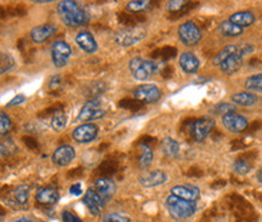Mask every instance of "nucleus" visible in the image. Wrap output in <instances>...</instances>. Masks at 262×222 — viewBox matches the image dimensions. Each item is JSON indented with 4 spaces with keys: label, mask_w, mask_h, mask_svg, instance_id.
<instances>
[{
    "label": "nucleus",
    "mask_w": 262,
    "mask_h": 222,
    "mask_svg": "<svg viewBox=\"0 0 262 222\" xmlns=\"http://www.w3.org/2000/svg\"><path fill=\"white\" fill-rule=\"evenodd\" d=\"M232 168H233V171L237 175L245 176L251 171L253 164L249 161H247V159H237V161L233 163V165H232Z\"/></svg>",
    "instance_id": "nucleus-32"
},
{
    "label": "nucleus",
    "mask_w": 262,
    "mask_h": 222,
    "mask_svg": "<svg viewBox=\"0 0 262 222\" xmlns=\"http://www.w3.org/2000/svg\"><path fill=\"white\" fill-rule=\"evenodd\" d=\"M29 199V187L27 185H19L10 192L9 204L17 205V207H25L28 203Z\"/></svg>",
    "instance_id": "nucleus-21"
},
{
    "label": "nucleus",
    "mask_w": 262,
    "mask_h": 222,
    "mask_svg": "<svg viewBox=\"0 0 262 222\" xmlns=\"http://www.w3.org/2000/svg\"><path fill=\"white\" fill-rule=\"evenodd\" d=\"M12 122L11 118L4 112H0V136H5L11 132Z\"/></svg>",
    "instance_id": "nucleus-35"
},
{
    "label": "nucleus",
    "mask_w": 262,
    "mask_h": 222,
    "mask_svg": "<svg viewBox=\"0 0 262 222\" xmlns=\"http://www.w3.org/2000/svg\"><path fill=\"white\" fill-rule=\"evenodd\" d=\"M134 96L137 102L152 104L162 99V91L155 84H141L134 90Z\"/></svg>",
    "instance_id": "nucleus-7"
},
{
    "label": "nucleus",
    "mask_w": 262,
    "mask_h": 222,
    "mask_svg": "<svg viewBox=\"0 0 262 222\" xmlns=\"http://www.w3.org/2000/svg\"><path fill=\"white\" fill-rule=\"evenodd\" d=\"M237 110V106L233 103H227V102H222L216 104L214 107V113L219 114V116L224 117V116H228V114H233Z\"/></svg>",
    "instance_id": "nucleus-34"
},
{
    "label": "nucleus",
    "mask_w": 262,
    "mask_h": 222,
    "mask_svg": "<svg viewBox=\"0 0 262 222\" xmlns=\"http://www.w3.org/2000/svg\"><path fill=\"white\" fill-rule=\"evenodd\" d=\"M70 193L72 195H75V197L83 194V188H81V185L80 184H75V185L72 186V187L70 188Z\"/></svg>",
    "instance_id": "nucleus-41"
},
{
    "label": "nucleus",
    "mask_w": 262,
    "mask_h": 222,
    "mask_svg": "<svg viewBox=\"0 0 262 222\" xmlns=\"http://www.w3.org/2000/svg\"><path fill=\"white\" fill-rule=\"evenodd\" d=\"M15 148L14 146L11 145V143H5V142H0V158L2 157H5V156H9L11 154V152H10V149Z\"/></svg>",
    "instance_id": "nucleus-40"
},
{
    "label": "nucleus",
    "mask_w": 262,
    "mask_h": 222,
    "mask_svg": "<svg viewBox=\"0 0 262 222\" xmlns=\"http://www.w3.org/2000/svg\"><path fill=\"white\" fill-rule=\"evenodd\" d=\"M162 151L169 158H175L180 153V145L172 137H165L162 140Z\"/></svg>",
    "instance_id": "nucleus-26"
},
{
    "label": "nucleus",
    "mask_w": 262,
    "mask_h": 222,
    "mask_svg": "<svg viewBox=\"0 0 262 222\" xmlns=\"http://www.w3.org/2000/svg\"><path fill=\"white\" fill-rule=\"evenodd\" d=\"M231 101L235 106L251 107L258 102V97L256 94L249 93V91H242V93L232 95Z\"/></svg>",
    "instance_id": "nucleus-24"
},
{
    "label": "nucleus",
    "mask_w": 262,
    "mask_h": 222,
    "mask_svg": "<svg viewBox=\"0 0 262 222\" xmlns=\"http://www.w3.org/2000/svg\"><path fill=\"white\" fill-rule=\"evenodd\" d=\"M222 125L225 126L226 130L233 134H241L248 129L249 122L245 117L241 114L233 113L228 116L222 117Z\"/></svg>",
    "instance_id": "nucleus-12"
},
{
    "label": "nucleus",
    "mask_w": 262,
    "mask_h": 222,
    "mask_svg": "<svg viewBox=\"0 0 262 222\" xmlns=\"http://www.w3.org/2000/svg\"><path fill=\"white\" fill-rule=\"evenodd\" d=\"M140 184L146 188H153L162 186L168 181V175L165 174L163 170H155V171H148L142 176H140L139 179Z\"/></svg>",
    "instance_id": "nucleus-16"
},
{
    "label": "nucleus",
    "mask_w": 262,
    "mask_h": 222,
    "mask_svg": "<svg viewBox=\"0 0 262 222\" xmlns=\"http://www.w3.org/2000/svg\"><path fill=\"white\" fill-rule=\"evenodd\" d=\"M186 6H187V2H183V0H173L168 3V10L170 12H179Z\"/></svg>",
    "instance_id": "nucleus-37"
},
{
    "label": "nucleus",
    "mask_w": 262,
    "mask_h": 222,
    "mask_svg": "<svg viewBox=\"0 0 262 222\" xmlns=\"http://www.w3.org/2000/svg\"><path fill=\"white\" fill-rule=\"evenodd\" d=\"M15 66V58L9 52L0 51V76L11 71Z\"/></svg>",
    "instance_id": "nucleus-31"
},
{
    "label": "nucleus",
    "mask_w": 262,
    "mask_h": 222,
    "mask_svg": "<svg viewBox=\"0 0 262 222\" xmlns=\"http://www.w3.org/2000/svg\"><path fill=\"white\" fill-rule=\"evenodd\" d=\"M152 3L148 0H135V2H129L126 5V10L131 14H140L145 12L150 8Z\"/></svg>",
    "instance_id": "nucleus-30"
},
{
    "label": "nucleus",
    "mask_w": 262,
    "mask_h": 222,
    "mask_svg": "<svg viewBox=\"0 0 262 222\" xmlns=\"http://www.w3.org/2000/svg\"><path fill=\"white\" fill-rule=\"evenodd\" d=\"M243 60L244 57H242L238 52H234V54H232L231 56L226 58V60L222 62L219 67H220L222 73L233 74L242 67V64H243Z\"/></svg>",
    "instance_id": "nucleus-23"
},
{
    "label": "nucleus",
    "mask_w": 262,
    "mask_h": 222,
    "mask_svg": "<svg viewBox=\"0 0 262 222\" xmlns=\"http://www.w3.org/2000/svg\"><path fill=\"white\" fill-rule=\"evenodd\" d=\"M146 29L143 27H129L118 31L114 34V41L119 47L130 48L133 45L140 43L146 37Z\"/></svg>",
    "instance_id": "nucleus-4"
},
{
    "label": "nucleus",
    "mask_w": 262,
    "mask_h": 222,
    "mask_svg": "<svg viewBox=\"0 0 262 222\" xmlns=\"http://www.w3.org/2000/svg\"><path fill=\"white\" fill-rule=\"evenodd\" d=\"M60 199V193L54 187H41L38 189L35 201L41 205H54Z\"/></svg>",
    "instance_id": "nucleus-20"
},
{
    "label": "nucleus",
    "mask_w": 262,
    "mask_h": 222,
    "mask_svg": "<svg viewBox=\"0 0 262 222\" xmlns=\"http://www.w3.org/2000/svg\"><path fill=\"white\" fill-rule=\"evenodd\" d=\"M93 188L95 189V192L103 199V202L106 204L108 202L112 201V198L117 192V186L114 184V181H112V180L108 177H101L96 180Z\"/></svg>",
    "instance_id": "nucleus-11"
},
{
    "label": "nucleus",
    "mask_w": 262,
    "mask_h": 222,
    "mask_svg": "<svg viewBox=\"0 0 262 222\" xmlns=\"http://www.w3.org/2000/svg\"><path fill=\"white\" fill-rule=\"evenodd\" d=\"M101 222H131V220L129 216H126V215L124 214L111 213V214H107Z\"/></svg>",
    "instance_id": "nucleus-36"
},
{
    "label": "nucleus",
    "mask_w": 262,
    "mask_h": 222,
    "mask_svg": "<svg viewBox=\"0 0 262 222\" xmlns=\"http://www.w3.org/2000/svg\"><path fill=\"white\" fill-rule=\"evenodd\" d=\"M244 87L249 91H253V94H262V73L253 74V76L247 78L244 83Z\"/></svg>",
    "instance_id": "nucleus-29"
},
{
    "label": "nucleus",
    "mask_w": 262,
    "mask_h": 222,
    "mask_svg": "<svg viewBox=\"0 0 262 222\" xmlns=\"http://www.w3.org/2000/svg\"><path fill=\"white\" fill-rule=\"evenodd\" d=\"M178 33L180 40H181L182 44L186 45V47H195L196 44L201 43L203 38L201 28L191 21H187L185 22V24L180 25Z\"/></svg>",
    "instance_id": "nucleus-5"
},
{
    "label": "nucleus",
    "mask_w": 262,
    "mask_h": 222,
    "mask_svg": "<svg viewBox=\"0 0 262 222\" xmlns=\"http://www.w3.org/2000/svg\"><path fill=\"white\" fill-rule=\"evenodd\" d=\"M255 15L249 10H243V11H237L234 14H232L229 16L228 21H231L232 24L237 25L238 27L241 28H247L250 27L255 24Z\"/></svg>",
    "instance_id": "nucleus-22"
},
{
    "label": "nucleus",
    "mask_w": 262,
    "mask_h": 222,
    "mask_svg": "<svg viewBox=\"0 0 262 222\" xmlns=\"http://www.w3.org/2000/svg\"><path fill=\"white\" fill-rule=\"evenodd\" d=\"M219 32H220L222 37L237 38V37H241V35L244 33V29L238 27L237 25L232 24V22L228 21V19H226V21L221 22L220 26H219Z\"/></svg>",
    "instance_id": "nucleus-25"
},
{
    "label": "nucleus",
    "mask_w": 262,
    "mask_h": 222,
    "mask_svg": "<svg viewBox=\"0 0 262 222\" xmlns=\"http://www.w3.org/2000/svg\"><path fill=\"white\" fill-rule=\"evenodd\" d=\"M51 58L52 63L56 68H62L68 63L72 56V49L63 40H56L51 45Z\"/></svg>",
    "instance_id": "nucleus-9"
},
{
    "label": "nucleus",
    "mask_w": 262,
    "mask_h": 222,
    "mask_svg": "<svg viewBox=\"0 0 262 222\" xmlns=\"http://www.w3.org/2000/svg\"><path fill=\"white\" fill-rule=\"evenodd\" d=\"M234 52H237V45H227V47H225L222 50H220L217 55H216L214 58V64L215 66H220L226 58L231 56Z\"/></svg>",
    "instance_id": "nucleus-33"
},
{
    "label": "nucleus",
    "mask_w": 262,
    "mask_h": 222,
    "mask_svg": "<svg viewBox=\"0 0 262 222\" xmlns=\"http://www.w3.org/2000/svg\"><path fill=\"white\" fill-rule=\"evenodd\" d=\"M75 43L86 54H95L98 50V45L94 35L88 31H81L75 37Z\"/></svg>",
    "instance_id": "nucleus-19"
},
{
    "label": "nucleus",
    "mask_w": 262,
    "mask_h": 222,
    "mask_svg": "<svg viewBox=\"0 0 262 222\" xmlns=\"http://www.w3.org/2000/svg\"><path fill=\"white\" fill-rule=\"evenodd\" d=\"M67 123H68V118L63 110H56L51 118V128L54 129L55 131L61 132L62 130L66 129Z\"/></svg>",
    "instance_id": "nucleus-28"
},
{
    "label": "nucleus",
    "mask_w": 262,
    "mask_h": 222,
    "mask_svg": "<svg viewBox=\"0 0 262 222\" xmlns=\"http://www.w3.org/2000/svg\"><path fill=\"white\" fill-rule=\"evenodd\" d=\"M158 63L156 61L145 60L142 57H134L129 62V70L136 80L145 81L158 72Z\"/></svg>",
    "instance_id": "nucleus-3"
},
{
    "label": "nucleus",
    "mask_w": 262,
    "mask_h": 222,
    "mask_svg": "<svg viewBox=\"0 0 262 222\" xmlns=\"http://www.w3.org/2000/svg\"><path fill=\"white\" fill-rule=\"evenodd\" d=\"M106 116V110L102 107V101L100 97L91 99L84 104L79 112L78 120L79 122H90V120H98Z\"/></svg>",
    "instance_id": "nucleus-6"
},
{
    "label": "nucleus",
    "mask_w": 262,
    "mask_h": 222,
    "mask_svg": "<svg viewBox=\"0 0 262 222\" xmlns=\"http://www.w3.org/2000/svg\"><path fill=\"white\" fill-rule=\"evenodd\" d=\"M179 64L186 74H194L201 67V61L192 51H185L179 58Z\"/></svg>",
    "instance_id": "nucleus-18"
},
{
    "label": "nucleus",
    "mask_w": 262,
    "mask_h": 222,
    "mask_svg": "<svg viewBox=\"0 0 262 222\" xmlns=\"http://www.w3.org/2000/svg\"><path fill=\"white\" fill-rule=\"evenodd\" d=\"M215 125L216 122L212 118L196 119L189 128V134H191L193 141L203 142L204 140L208 139Z\"/></svg>",
    "instance_id": "nucleus-8"
},
{
    "label": "nucleus",
    "mask_w": 262,
    "mask_h": 222,
    "mask_svg": "<svg viewBox=\"0 0 262 222\" xmlns=\"http://www.w3.org/2000/svg\"><path fill=\"white\" fill-rule=\"evenodd\" d=\"M57 12L62 22L68 27H79L89 24L90 15L80 6L79 3L73 0H62L57 4Z\"/></svg>",
    "instance_id": "nucleus-1"
},
{
    "label": "nucleus",
    "mask_w": 262,
    "mask_h": 222,
    "mask_svg": "<svg viewBox=\"0 0 262 222\" xmlns=\"http://www.w3.org/2000/svg\"><path fill=\"white\" fill-rule=\"evenodd\" d=\"M153 151L148 145H141L140 146V158H139V166L141 169L149 168L153 162Z\"/></svg>",
    "instance_id": "nucleus-27"
},
{
    "label": "nucleus",
    "mask_w": 262,
    "mask_h": 222,
    "mask_svg": "<svg viewBox=\"0 0 262 222\" xmlns=\"http://www.w3.org/2000/svg\"><path fill=\"white\" fill-rule=\"evenodd\" d=\"M166 210L173 220L181 221L193 216L196 211L195 202H187L170 194L165 201Z\"/></svg>",
    "instance_id": "nucleus-2"
},
{
    "label": "nucleus",
    "mask_w": 262,
    "mask_h": 222,
    "mask_svg": "<svg viewBox=\"0 0 262 222\" xmlns=\"http://www.w3.org/2000/svg\"><path fill=\"white\" fill-rule=\"evenodd\" d=\"M170 193L175 197L187 202H196L198 201L199 195H201V191L196 186L186 184V185H176L173 186L170 191Z\"/></svg>",
    "instance_id": "nucleus-14"
},
{
    "label": "nucleus",
    "mask_w": 262,
    "mask_h": 222,
    "mask_svg": "<svg viewBox=\"0 0 262 222\" xmlns=\"http://www.w3.org/2000/svg\"><path fill=\"white\" fill-rule=\"evenodd\" d=\"M27 100L26 99V96L25 95H22V94H19V95H17V96H15L14 99H12L11 101H10V102L6 104V107H14V106H18V104H22V103H25V101Z\"/></svg>",
    "instance_id": "nucleus-39"
},
{
    "label": "nucleus",
    "mask_w": 262,
    "mask_h": 222,
    "mask_svg": "<svg viewBox=\"0 0 262 222\" xmlns=\"http://www.w3.org/2000/svg\"><path fill=\"white\" fill-rule=\"evenodd\" d=\"M57 32V27L51 24L39 25L31 31V38L35 44L47 43Z\"/></svg>",
    "instance_id": "nucleus-13"
},
{
    "label": "nucleus",
    "mask_w": 262,
    "mask_h": 222,
    "mask_svg": "<svg viewBox=\"0 0 262 222\" xmlns=\"http://www.w3.org/2000/svg\"><path fill=\"white\" fill-rule=\"evenodd\" d=\"M256 180H257V182H260V184L262 185V168H260L256 171Z\"/></svg>",
    "instance_id": "nucleus-42"
},
{
    "label": "nucleus",
    "mask_w": 262,
    "mask_h": 222,
    "mask_svg": "<svg viewBox=\"0 0 262 222\" xmlns=\"http://www.w3.org/2000/svg\"><path fill=\"white\" fill-rule=\"evenodd\" d=\"M83 203L86 205L88 210H89L93 215H95V216H96V215H100L101 211L104 209V205H106L103 199L95 192V189L93 187L85 192Z\"/></svg>",
    "instance_id": "nucleus-15"
},
{
    "label": "nucleus",
    "mask_w": 262,
    "mask_h": 222,
    "mask_svg": "<svg viewBox=\"0 0 262 222\" xmlns=\"http://www.w3.org/2000/svg\"><path fill=\"white\" fill-rule=\"evenodd\" d=\"M98 135V126L94 123H83L81 125L74 129L73 139L78 143H89L93 142Z\"/></svg>",
    "instance_id": "nucleus-10"
},
{
    "label": "nucleus",
    "mask_w": 262,
    "mask_h": 222,
    "mask_svg": "<svg viewBox=\"0 0 262 222\" xmlns=\"http://www.w3.org/2000/svg\"><path fill=\"white\" fill-rule=\"evenodd\" d=\"M75 159V149L70 145L58 147L52 154V162L58 166H67Z\"/></svg>",
    "instance_id": "nucleus-17"
},
{
    "label": "nucleus",
    "mask_w": 262,
    "mask_h": 222,
    "mask_svg": "<svg viewBox=\"0 0 262 222\" xmlns=\"http://www.w3.org/2000/svg\"><path fill=\"white\" fill-rule=\"evenodd\" d=\"M14 222H33V220L31 217H22V218H18L17 221H14Z\"/></svg>",
    "instance_id": "nucleus-43"
},
{
    "label": "nucleus",
    "mask_w": 262,
    "mask_h": 222,
    "mask_svg": "<svg viewBox=\"0 0 262 222\" xmlns=\"http://www.w3.org/2000/svg\"><path fill=\"white\" fill-rule=\"evenodd\" d=\"M62 221L63 222H84L83 220H80L79 217L75 216L73 213H71V211H62Z\"/></svg>",
    "instance_id": "nucleus-38"
}]
</instances>
